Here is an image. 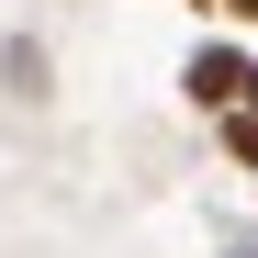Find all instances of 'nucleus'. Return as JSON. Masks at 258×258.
I'll use <instances>...</instances> for the list:
<instances>
[{"label": "nucleus", "instance_id": "f257e3e1", "mask_svg": "<svg viewBox=\"0 0 258 258\" xmlns=\"http://www.w3.org/2000/svg\"><path fill=\"white\" fill-rule=\"evenodd\" d=\"M247 68H258L247 45H202V56L180 68V90H191V112H236V101H247Z\"/></svg>", "mask_w": 258, "mask_h": 258}, {"label": "nucleus", "instance_id": "f03ea898", "mask_svg": "<svg viewBox=\"0 0 258 258\" xmlns=\"http://www.w3.org/2000/svg\"><path fill=\"white\" fill-rule=\"evenodd\" d=\"M0 68H12V90H45V45H34V34H12V45H0Z\"/></svg>", "mask_w": 258, "mask_h": 258}, {"label": "nucleus", "instance_id": "7ed1b4c3", "mask_svg": "<svg viewBox=\"0 0 258 258\" xmlns=\"http://www.w3.org/2000/svg\"><path fill=\"white\" fill-rule=\"evenodd\" d=\"M213 12H225V23H258V0H213Z\"/></svg>", "mask_w": 258, "mask_h": 258}, {"label": "nucleus", "instance_id": "20e7f679", "mask_svg": "<svg viewBox=\"0 0 258 258\" xmlns=\"http://www.w3.org/2000/svg\"><path fill=\"white\" fill-rule=\"evenodd\" d=\"M225 258H258V236H225Z\"/></svg>", "mask_w": 258, "mask_h": 258}, {"label": "nucleus", "instance_id": "39448f33", "mask_svg": "<svg viewBox=\"0 0 258 258\" xmlns=\"http://www.w3.org/2000/svg\"><path fill=\"white\" fill-rule=\"evenodd\" d=\"M247 112H258V68H247Z\"/></svg>", "mask_w": 258, "mask_h": 258}, {"label": "nucleus", "instance_id": "423d86ee", "mask_svg": "<svg viewBox=\"0 0 258 258\" xmlns=\"http://www.w3.org/2000/svg\"><path fill=\"white\" fill-rule=\"evenodd\" d=\"M191 12H213V0H191Z\"/></svg>", "mask_w": 258, "mask_h": 258}]
</instances>
